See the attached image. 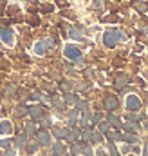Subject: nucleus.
<instances>
[{
  "mask_svg": "<svg viewBox=\"0 0 148 156\" xmlns=\"http://www.w3.org/2000/svg\"><path fill=\"white\" fill-rule=\"evenodd\" d=\"M101 140H103L101 133H92V134H90V140H89V142H92V144H99Z\"/></svg>",
  "mask_w": 148,
  "mask_h": 156,
  "instance_id": "412c9836",
  "label": "nucleus"
},
{
  "mask_svg": "<svg viewBox=\"0 0 148 156\" xmlns=\"http://www.w3.org/2000/svg\"><path fill=\"white\" fill-rule=\"evenodd\" d=\"M121 140L126 142V144H134V142H137V134L136 133H126V134H121Z\"/></svg>",
  "mask_w": 148,
  "mask_h": 156,
  "instance_id": "9d476101",
  "label": "nucleus"
},
{
  "mask_svg": "<svg viewBox=\"0 0 148 156\" xmlns=\"http://www.w3.org/2000/svg\"><path fill=\"white\" fill-rule=\"evenodd\" d=\"M109 151H110V156H119L117 149H116V145H114V142H112L110 145H109Z\"/></svg>",
  "mask_w": 148,
  "mask_h": 156,
  "instance_id": "c85d7f7f",
  "label": "nucleus"
},
{
  "mask_svg": "<svg viewBox=\"0 0 148 156\" xmlns=\"http://www.w3.org/2000/svg\"><path fill=\"white\" fill-rule=\"evenodd\" d=\"M65 102H67L69 105H74V104H78V96L69 93V94H65Z\"/></svg>",
  "mask_w": 148,
  "mask_h": 156,
  "instance_id": "4be33fe9",
  "label": "nucleus"
},
{
  "mask_svg": "<svg viewBox=\"0 0 148 156\" xmlns=\"http://www.w3.org/2000/svg\"><path fill=\"white\" fill-rule=\"evenodd\" d=\"M123 127H125V131H128V133H137V125H136V122H126Z\"/></svg>",
  "mask_w": 148,
  "mask_h": 156,
  "instance_id": "6ab92c4d",
  "label": "nucleus"
},
{
  "mask_svg": "<svg viewBox=\"0 0 148 156\" xmlns=\"http://www.w3.org/2000/svg\"><path fill=\"white\" fill-rule=\"evenodd\" d=\"M103 5V0H94V9H101Z\"/></svg>",
  "mask_w": 148,
  "mask_h": 156,
  "instance_id": "e433bc0d",
  "label": "nucleus"
},
{
  "mask_svg": "<svg viewBox=\"0 0 148 156\" xmlns=\"http://www.w3.org/2000/svg\"><path fill=\"white\" fill-rule=\"evenodd\" d=\"M40 120H42V125H43V127H49V125H51V118H49V116H45V115H43Z\"/></svg>",
  "mask_w": 148,
  "mask_h": 156,
  "instance_id": "cd10ccee",
  "label": "nucleus"
},
{
  "mask_svg": "<svg viewBox=\"0 0 148 156\" xmlns=\"http://www.w3.org/2000/svg\"><path fill=\"white\" fill-rule=\"evenodd\" d=\"M35 151H36V145H29V147H27V153H29V154H33Z\"/></svg>",
  "mask_w": 148,
  "mask_h": 156,
  "instance_id": "4c0bfd02",
  "label": "nucleus"
},
{
  "mask_svg": "<svg viewBox=\"0 0 148 156\" xmlns=\"http://www.w3.org/2000/svg\"><path fill=\"white\" fill-rule=\"evenodd\" d=\"M143 156H148V142L145 144V151H143Z\"/></svg>",
  "mask_w": 148,
  "mask_h": 156,
  "instance_id": "58836bf2",
  "label": "nucleus"
},
{
  "mask_svg": "<svg viewBox=\"0 0 148 156\" xmlns=\"http://www.w3.org/2000/svg\"><path fill=\"white\" fill-rule=\"evenodd\" d=\"M5 156H15V151H11V149H7V151H5Z\"/></svg>",
  "mask_w": 148,
  "mask_h": 156,
  "instance_id": "ea45409f",
  "label": "nucleus"
},
{
  "mask_svg": "<svg viewBox=\"0 0 148 156\" xmlns=\"http://www.w3.org/2000/svg\"><path fill=\"white\" fill-rule=\"evenodd\" d=\"M99 122H101V115H94V116H92V123H96V125H98Z\"/></svg>",
  "mask_w": 148,
  "mask_h": 156,
  "instance_id": "f704fd0d",
  "label": "nucleus"
},
{
  "mask_svg": "<svg viewBox=\"0 0 148 156\" xmlns=\"http://www.w3.org/2000/svg\"><path fill=\"white\" fill-rule=\"evenodd\" d=\"M52 133H54V136H56V138H60V140H62V138H67V133H69V131H67V129H62V127H54V129H52Z\"/></svg>",
  "mask_w": 148,
  "mask_h": 156,
  "instance_id": "f8f14e48",
  "label": "nucleus"
},
{
  "mask_svg": "<svg viewBox=\"0 0 148 156\" xmlns=\"http://www.w3.org/2000/svg\"><path fill=\"white\" fill-rule=\"evenodd\" d=\"M125 83H126V78H119V80H117V83H116V87H123Z\"/></svg>",
  "mask_w": 148,
  "mask_h": 156,
  "instance_id": "c9c22d12",
  "label": "nucleus"
},
{
  "mask_svg": "<svg viewBox=\"0 0 148 156\" xmlns=\"http://www.w3.org/2000/svg\"><path fill=\"white\" fill-rule=\"evenodd\" d=\"M125 40V33L123 31H119V29H116V31H107L105 35H103V44L112 49V47H116V44L117 42H123Z\"/></svg>",
  "mask_w": 148,
  "mask_h": 156,
  "instance_id": "f257e3e1",
  "label": "nucleus"
},
{
  "mask_svg": "<svg viewBox=\"0 0 148 156\" xmlns=\"http://www.w3.org/2000/svg\"><path fill=\"white\" fill-rule=\"evenodd\" d=\"M81 153H83V154H85V156H94V151H92L90 147H87V145L83 147V151H81Z\"/></svg>",
  "mask_w": 148,
  "mask_h": 156,
  "instance_id": "2f4dec72",
  "label": "nucleus"
},
{
  "mask_svg": "<svg viewBox=\"0 0 148 156\" xmlns=\"http://www.w3.org/2000/svg\"><path fill=\"white\" fill-rule=\"evenodd\" d=\"M25 113H27V107H25V105H18V107H16V115H20V116H24Z\"/></svg>",
  "mask_w": 148,
  "mask_h": 156,
  "instance_id": "bb28decb",
  "label": "nucleus"
},
{
  "mask_svg": "<svg viewBox=\"0 0 148 156\" xmlns=\"http://www.w3.org/2000/svg\"><path fill=\"white\" fill-rule=\"evenodd\" d=\"M107 138L110 142H117V140H121V134L119 133H114V131H107Z\"/></svg>",
  "mask_w": 148,
  "mask_h": 156,
  "instance_id": "aec40b11",
  "label": "nucleus"
},
{
  "mask_svg": "<svg viewBox=\"0 0 148 156\" xmlns=\"http://www.w3.org/2000/svg\"><path fill=\"white\" fill-rule=\"evenodd\" d=\"M0 38L4 44H7V45H13V42H15V35H13V31L11 29H7V27H4V29H0Z\"/></svg>",
  "mask_w": 148,
  "mask_h": 156,
  "instance_id": "20e7f679",
  "label": "nucleus"
},
{
  "mask_svg": "<svg viewBox=\"0 0 148 156\" xmlns=\"http://www.w3.org/2000/svg\"><path fill=\"white\" fill-rule=\"evenodd\" d=\"M98 129H99V133H107L109 131V122H99L98 123Z\"/></svg>",
  "mask_w": 148,
  "mask_h": 156,
  "instance_id": "b1692460",
  "label": "nucleus"
},
{
  "mask_svg": "<svg viewBox=\"0 0 148 156\" xmlns=\"http://www.w3.org/2000/svg\"><path fill=\"white\" fill-rule=\"evenodd\" d=\"M45 51H47V47H45V44H43V42L35 44V53H36V55H45Z\"/></svg>",
  "mask_w": 148,
  "mask_h": 156,
  "instance_id": "f3484780",
  "label": "nucleus"
},
{
  "mask_svg": "<svg viewBox=\"0 0 148 156\" xmlns=\"http://www.w3.org/2000/svg\"><path fill=\"white\" fill-rule=\"evenodd\" d=\"M105 109H109V111H112V109H116L117 107V98L116 96H112V94H109L107 98H105Z\"/></svg>",
  "mask_w": 148,
  "mask_h": 156,
  "instance_id": "6e6552de",
  "label": "nucleus"
},
{
  "mask_svg": "<svg viewBox=\"0 0 148 156\" xmlns=\"http://www.w3.org/2000/svg\"><path fill=\"white\" fill-rule=\"evenodd\" d=\"M27 113L31 115V118L38 120V118H42L43 115H45V109H43L42 105H33V107H29V109H27Z\"/></svg>",
  "mask_w": 148,
  "mask_h": 156,
  "instance_id": "0eeeda50",
  "label": "nucleus"
},
{
  "mask_svg": "<svg viewBox=\"0 0 148 156\" xmlns=\"http://www.w3.org/2000/svg\"><path fill=\"white\" fill-rule=\"evenodd\" d=\"M76 120H78V113H76V111H71V113H69V122H71V125H76Z\"/></svg>",
  "mask_w": 148,
  "mask_h": 156,
  "instance_id": "393cba45",
  "label": "nucleus"
},
{
  "mask_svg": "<svg viewBox=\"0 0 148 156\" xmlns=\"http://www.w3.org/2000/svg\"><path fill=\"white\" fill-rule=\"evenodd\" d=\"M83 147H85V145H81V144H78V142H72V154H79V153L83 151Z\"/></svg>",
  "mask_w": 148,
  "mask_h": 156,
  "instance_id": "5701e85b",
  "label": "nucleus"
},
{
  "mask_svg": "<svg viewBox=\"0 0 148 156\" xmlns=\"http://www.w3.org/2000/svg\"><path fill=\"white\" fill-rule=\"evenodd\" d=\"M63 153H65V145L60 144V142H56V144L52 145V154L54 156H62Z\"/></svg>",
  "mask_w": 148,
  "mask_h": 156,
  "instance_id": "1a4fd4ad",
  "label": "nucleus"
},
{
  "mask_svg": "<svg viewBox=\"0 0 148 156\" xmlns=\"http://www.w3.org/2000/svg\"><path fill=\"white\" fill-rule=\"evenodd\" d=\"M15 144H16V147H20V149H22V147H25V145H27V134L24 133V134L16 136V138H15Z\"/></svg>",
  "mask_w": 148,
  "mask_h": 156,
  "instance_id": "9b49d317",
  "label": "nucleus"
},
{
  "mask_svg": "<svg viewBox=\"0 0 148 156\" xmlns=\"http://www.w3.org/2000/svg\"><path fill=\"white\" fill-rule=\"evenodd\" d=\"M89 120H90V113L89 111H83V115H81V122H79V125L85 129V127H90L89 125Z\"/></svg>",
  "mask_w": 148,
  "mask_h": 156,
  "instance_id": "ddd939ff",
  "label": "nucleus"
},
{
  "mask_svg": "<svg viewBox=\"0 0 148 156\" xmlns=\"http://www.w3.org/2000/svg\"><path fill=\"white\" fill-rule=\"evenodd\" d=\"M13 133V123L9 120H0V134L2 136H9Z\"/></svg>",
  "mask_w": 148,
  "mask_h": 156,
  "instance_id": "423d86ee",
  "label": "nucleus"
},
{
  "mask_svg": "<svg viewBox=\"0 0 148 156\" xmlns=\"http://www.w3.org/2000/svg\"><path fill=\"white\" fill-rule=\"evenodd\" d=\"M67 138H69V142H78L79 140V131L78 129H71L67 133Z\"/></svg>",
  "mask_w": 148,
  "mask_h": 156,
  "instance_id": "4468645a",
  "label": "nucleus"
},
{
  "mask_svg": "<svg viewBox=\"0 0 148 156\" xmlns=\"http://www.w3.org/2000/svg\"><path fill=\"white\" fill-rule=\"evenodd\" d=\"M136 9H137L139 13H146L148 5H146V4H137V5H136Z\"/></svg>",
  "mask_w": 148,
  "mask_h": 156,
  "instance_id": "c756f323",
  "label": "nucleus"
},
{
  "mask_svg": "<svg viewBox=\"0 0 148 156\" xmlns=\"http://www.w3.org/2000/svg\"><path fill=\"white\" fill-rule=\"evenodd\" d=\"M78 109H79L81 113H83V111H89V104H87V102H79V100H78Z\"/></svg>",
  "mask_w": 148,
  "mask_h": 156,
  "instance_id": "a878e982",
  "label": "nucleus"
},
{
  "mask_svg": "<svg viewBox=\"0 0 148 156\" xmlns=\"http://www.w3.org/2000/svg\"><path fill=\"white\" fill-rule=\"evenodd\" d=\"M9 145H11V140H0V147L2 149H9Z\"/></svg>",
  "mask_w": 148,
  "mask_h": 156,
  "instance_id": "473e14b6",
  "label": "nucleus"
},
{
  "mask_svg": "<svg viewBox=\"0 0 148 156\" xmlns=\"http://www.w3.org/2000/svg\"><path fill=\"white\" fill-rule=\"evenodd\" d=\"M126 109L132 111V113L139 111V109H141V100H139L136 94H128V96H126Z\"/></svg>",
  "mask_w": 148,
  "mask_h": 156,
  "instance_id": "f03ea898",
  "label": "nucleus"
},
{
  "mask_svg": "<svg viewBox=\"0 0 148 156\" xmlns=\"http://www.w3.org/2000/svg\"><path fill=\"white\" fill-rule=\"evenodd\" d=\"M107 122L112 123L114 127H121V120H119L117 116H114V115H109V116H107Z\"/></svg>",
  "mask_w": 148,
  "mask_h": 156,
  "instance_id": "a211bd4d",
  "label": "nucleus"
},
{
  "mask_svg": "<svg viewBox=\"0 0 148 156\" xmlns=\"http://www.w3.org/2000/svg\"><path fill=\"white\" fill-rule=\"evenodd\" d=\"M43 44H45V47L49 49V47H54V44H56V42H54L52 38H45V40H43Z\"/></svg>",
  "mask_w": 148,
  "mask_h": 156,
  "instance_id": "7c9ffc66",
  "label": "nucleus"
},
{
  "mask_svg": "<svg viewBox=\"0 0 148 156\" xmlns=\"http://www.w3.org/2000/svg\"><path fill=\"white\" fill-rule=\"evenodd\" d=\"M69 37L74 40H83V33L79 31V29H76V27H72L71 31H69Z\"/></svg>",
  "mask_w": 148,
  "mask_h": 156,
  "instance_id": "2eb2a0df",
  "label": "nucleus"
},
{
  "mask_svg": "<svg viewBox=\"0 0 148 156\" xmlns=\"http://www.w3.org/2000/svg\"><path fill=\"white\" fill-rule=\"evenodd\" d=\"M25 134H27V136L36 134V123H35V122H29V123L25 125Z\"/></svg>",
  "mask_w": 148,
  "mask_h": 156,
  "instance_id": "dca6fc26",
  "label": "nucleus"
},
{
  "mask_svg": "<svg viewBox=\"0 0 148 156\" xmlns=\"http://www.w3.org/2000/svg\"><path fill=\"white\" fill-rule=\"evenodd\" d=\"M36 140H38V144L43 145V147L51 145V134H49L47 131H38L36 133Z\"/></svg>",
  "mask_w": 148,
  "mask_h": 156,
  "instance_id": "39448f33",
  "label": "nucleus"
},
{
  "mask_svg": "<svg viewBox=\"0 0 148 156\" xmlns=\"http://www.w3.org/2000/svg\"><path fill=\"white\" fill-rule=\"evenodd\" d=\"M63 55H65L67 58H71V60H78V58H81V51H79L76 45H71V44H67V45L63 47Z\"/></svg>",
  "mask_w": 148,
  "mask_h": 156,
  "instance_id": "7ed1b4c3",
  "label": "nucleus"
},
{
  "mask_svg": "<svg viewBox=\"0 0 148 156\" xmlns=\"http://www.w3.org/2000/svg\"><path fill=\"white\" fill-rule=\"evenodd\" d=\"M146 131H148V122H146Z\"/></svg>",
  "mask_w": 148,
  "mask_h": 156,
  "instance_id": "79ce46f5",
  "label": "nucleus"
},
{
  "mask_svg": "<svg viewBox=\"0 0 148 156\" xmlns=\"http://www.w3.org/2000/svg\"><path fill=\"white\" fill-rule=\"evenodd\" d=\"M62 156H72V154H65V153H63V154H62Z\"/></svg>",
  "mask_w": 148,
  "mask_h": 156,
  "instance_id": "a19ab883",
  "label": "nucleus"
},
{
  "mask_svg": "<svg viewBox=\"0 0 148 156\" xmlns=\"http://www.w3.org/2000/svg\"><path fill=\"white\" fill-rule=\"evenodd\" d=\"M15 91H16V89H15V85H9V87L5 89V94H7V96H13V94H15Z\"/></svg>",
  "mask_w": 148,
  "mask_h": 156,
  "instance_id": "72a5a7b5",
  "label": "nucleus"
}]
</instances>
